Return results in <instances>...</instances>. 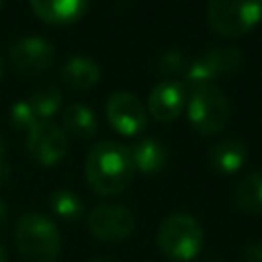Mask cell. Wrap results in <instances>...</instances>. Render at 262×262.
I'll list each match as a JSON object with an SVG mask.
<instances>
[{
    "mask_svg": "<svg viewBox=\"0 0 262 262\" xmlns=\"http://www.w3.org/2000/svg\"><path fill=\"white\" fill-rule=\"evenodd\" d=\"M86 182L96 194L113 196L129 188L135 166L129 147L117 141H100L90 147L84 164Z\"/></svg>",
    "mask_w": 262,
    "mask_h": 262,
    "instance_id": "1",
    "label": "cell"
},
{
    "mask_svg": "<svg viewBox=\"0 0 262 262\" xmlns=\"http://www.w3.org/2000/svg\"><path fill=\"white\" fill-rule=\"evenodd\" d=\"M14 244L25 262H55L61 250V235L49 217L27 213L14 225Z\"/></svg>",
    "mask_w": 262,
    "mask_h": 262,
    "instance_id": "2",
    "label": "cell"
},
{
    "mask_svg": "<svg viewBox=\"0 0 262 262\" xmlns=\"http://www.w3.org/2000/svg\"><path fill=\"white\" fill-rule=\"evenodd\" d=\"M156 242L166 258L174 262H190L205 246V231L192 215L172 213L160 223Z\"/></svg>",
    "mask_w": 262,
    "mask_h": 262,
    "instance_id": "3",
    "label": "cell"
},
{
    "mask_svg": "<svg viewBox=\"0 0 262 262\" xmlns=\"http://www.w3.org/2000/svg\"><path fill=\"white\" fill-rule=\"evenodd\" d=\"M186 115L199 135H215L225 129L231 115V104L221 88L203 86L188 92Z\"/></svg>",
    "mask_w": 262,
    "mask_h": 262,
    "instance_id": "4",
    "label": "cell"
},
{
    "mask_svg": "<svg viewBox=\"0 0 262 262\" xmlns=\"http://www.w3.org/2000/svg\"><path fill=\"white\" fill-rule=\"evenodd\" d=\"M262 18V0H209L207 20L221 37H242Z\"/></svg>",
    "mask_w": 262,
    "mask_h": 262,
    "instance_id": "5",
    "label": "cell"
},
{
    "mask_svg": "<svg viewBox=\"0 0 262 262\" xmlns=\"http://www.w3.org/2000/svg\"><path fill=\"white\" fill-rule=\"evenodd\" d=\"M244 63V55L239 49L231 45L211 47L199 59L190 61L184 72V90H196L203 86H215L219 78H227L235 74Z\"/></svg>",
    "mask_w": 262,
    "mask_h": 262,
    "instance_id": "6",
    "label": "cell"
},
{
    "mask_svg": "<svg viewBox=\"0 0 262 262\" xmlns=\"http://www.w3.org/2000/svg\"><path fill=\"white\" fill-rule=\"evenodd\" d=\"M88 231L98 242H125L135 231V215L121 203H100L88 215Z\"/></svg>",
    "mask_w": 262,
    "mask_h": 262,
    "instance_id": "7",
    "label": "cell"
},
{
    "mask_svg": "<svg viewBox=\"0 0 262 262\" xmlns=\"http://www.w3.org/2000/svg\"><path fill=\"white\" fill-rule=\"evenodd\" d=\"M55 61L53 45L43 37H23L8 49L10 68L25 78H37L45 74Z\"/></svg>",
    "mask_w": 262,
    "mask_h": 262,
    "instance_id": "8",
    "label": "cell"
},
{
    "mask_svg": "<svg viewBox=\"0 0 262 262\" xmlns=\"http://www.w3.org/2000/svg\"><path fill=\"white\" fill-rule=\"evenodd\" d=\"M27 133V154L35 164L51 168L66 158L70 145L68 133L53 121H41Z\"/></svg>",
    "mask_w": 262,
    "mask_h": 262,
    "instance_id": "9",
    "label": "cell"
},
{
    "mask_svg": "<svg viewBox=\"0 0 262 262\" xmlns=\"http://www.w3.org/2000/svg\"><path fill=\"white\" fill-rule=\"evenodd\" d=\"M111 127L121 135H137L147 125V108L133 92H115L104 106Z\"/></svg>",
    "mask_w": 262,
    "mask_h": 262,
    "instance_id": "10",
    "label": "cell"
},
{
    "mask_svg": "<svg viewBox=\"0 0 262 262\" xmlns=\"http://www.w3.org/2000/svg\"><path fill=\"white\" fill-rule=\"evenodd\" d=\"M184 86L176 80L158 82L147 96V115L160 123H172L184 108Z\"/></svg>",
    "mask_w": 262,
    "mask_h": 262,
    "instance_id": "11",
    "label": "cell"
},
{
    "mask_svg": "<svg viewBox=\"0 0 262 262\" xmlns=\"http://www.w3.org/2000/svg\"><path fill=\"white\" fill-rule=\"evenodd\" d=\"M33 12L49 25H72L84 16L90 0H29Z\"/></svg>",
    "mask_w": 262,
    "mask_h": 262,
    "instance_id": "12",
    "label": "cell"
},
{
    "mask_svg": "<svg viewBox=\"0 0 262 262\" xmlns=\"http://www.w3.org/2000/svg\"><path fill=\"white\" fill-rule=\"evenodd\" d=\"M246 158H248V147L239 139H221L213 143L207 154V162L211 170L223 176L235 174L246 164Z\"/></svg>",
    "mask_w": 262,
    "mask_h": 262,
    "instance_id": "13",
    "label": "cell"
},
{
    "mask_svg": "<svg viewBox=\"0 0 262 262\" xmlns=\"http://www.w3.org/2000/svg\"><path fill=\"white\" fill-rule=\"evenodd\" d=\"M129 151H131V160H133L135 172L139 170L143 176H156L168 164V149L156 137L139 139Z\"/></svg>",
    "mask_w": 262,
    "mask_h": 262,
    "instance_id": "14",
    "label": "cell"
},
{
    "mask_svg": "<svg viewBox=\"0 0 262 262\" xmlns=\"http://www.w3.org/2000/svg\"><path fill=\"white\" fill-rule=\"evenodd\" d=\"M61 80L74 88V90H88L98 84L100 80V66L86 57V55H74L63 61L61 66Z\"/></svg>",
    "mask_w": 262,
    "mask_h": 262,
    "instance_id": "15",
    "label": "cell"
},
{
    "mask_svg": "<svg viewBox=\"0 0 262 262\" xmlns=\"http://www.w3.org/2000/svg\"><path fill=\"white\" fill-rule=\"evenodd\" d=\"M61 121H63V131L70 133L72 137H78V139H92L98 131L94 111L86 104H80V102L66 106Z\"/></svg>",
    "mask_w": 262,
    "mask_h": 262,
    "instance_id": "16",
    "label": "cell"
},
{
    "mask_svg": "<svg viewBox=\"0 0 262 262\" xmlns=\"http://www.w3.org/2000/svg\"><path fill=\"white\" fill-rule=\"evenodd\" d=\"M233 203L246 215H262V172H252L237 182Z\"/></svg>",
    "mask_w": 262,
    "mask_h": 262,
    "instance_id": "17",
    "label": "cell"
},
{
    "mask_svg": "<svg viewBox=\"0 0 262 262\" xmlns=\"http://www.w3.org/2000/svg\"><path fill=\"white\" fill-rule=\"evenodd\" d=\"M49 207H51V213L57 219L66 221V223H76L84 215V203H82V199L76 192L66 190V188H59V190L51 192Z\"/></svg>",
    "mask_w": 262,
    "mask_h": 262,
    "instance_id": "18",
    "label": "cell"
},
{
    "mask_svg": "<svg viewBox=\"0 0 262 262\" xmlns=\"http://www.w3.org/2000/svg\"><path fill=\"white\" fill-rule=\"evenodd\" d=\"M27 102L31 104L37 121H51V117L61 106V90L53 84H47V86L35 90Z\"/></svg>",
    "mask_w": 262,
    "mask_h": 262,
    "instance_id": "19",
    "label": "cell"
},
{
    "mask_svg": "<svg viewBox=\"0 0 262 262\" xmlns=\"http://www.w3.org/2000/svg\"><path fill=\"white\" fill-rule=\"evenodd\" d=\"M188 59L186 55L180 51V49H168L164 55L158 57L156 66H154V72L158 76H162L164 80H172V76L176 74H184L186 68H188Z\"/></svg>",
    "mask_w": 262,
    "mask_h": 262,
    "instance_id": "20",
    "label": "cell"
},
{
    "mask_svg": "<svg viewBox=\"0 0 262 262\" xmlns=\"http://www.w3.org/2000/svg\"><path fill=\"white\" fill-rule=\"evenodd\" d=\"M8 119H10V125L14 129H18V131H29L37 123H41V121H37V117H35V113H33V108H31V104L27 100L14 102L10 113H8Z\"/></svg>",
    "mask_w": 262,
    "mask_h": 262,
    "instance_id": "21",
    "label": "cell"
},
{
    "mask_svg": "<svg viewBox=\"0 0 262 262\" xmlns=\"http://www.w3.org/2000/svg\"><path fill=\"white\" fill-rule=\"evenodd\" d=\"M242 262H262V242H252L242 252Z\"/></svg>",
    "mask_w": 262,
    "mask_h": 262,
    "instance_id": "22",
    "label": "cell"
},
{
    "mask_svg": "<svg viewBox=\"0 0 262 262\" xmlns=\"http://www.w3.org/2000/svg\"><path fill=\"white\" fill-rule=\"evenodd\" d=\"M8 178H10V166L4 158V141L0 137V184H4Z\"/></svg>",
    "mask_w": 262,
    "mask_h": 262,
    "instance_id": "23",
    "label": "cell"
},
{
    "mask_svg": "<svg viewBox=\"0 0 262 262\" xmlns=\"http://www.w3.org/2000/svg\"><path fill=\"white\" fill-rule=\"evenodd\" d=\"M8 215H10V211H8V207H6V203L0 199V229L8 223Z\"/></svg>",
    "mask_w": 262,
    "mask_h": 262,
    "instance_id": "24",
    "label": "cell"
},
{
    "mask_svg": "<svg viewBox=\"0 0 262 262\" xmlns=\"http://www.w3.org/2000/svg\"><path fill=\"white\" fill-rule=\"evenodd\" d=\"M0 262H8V256H6V250L2 244H0Z\"/></svg>",
    "mask_w": 262,
    "mask_h": 262,
    "instance_id": "25",
    "label": "cell"
},
{
    "mask_svg": "<svg viewBox=\"0 0 262 262\" xmlns=\"http://www.w3.org/2000/svg\"><path fill=\"white\" fill-rule=\"evenodd\" d=\"M4 70H6V61H4V57L0 55V80H2V76H4Z\"/></svg>",
    "mask_w": 262,
    "mask_h": 262,
    "instance_id": "26",
    "label": "cell"
},
{
    "mask_svg": "<svg viewBox=\"0 0 262 262\" xmlns=\"http://www.w3.org/2000/svg\"><path fill=\"white\" fill-rule=\"evenodd\" d=\"M92 262H111V260H102V258H98V260H92Z\"/></svg>",
    "mask_w": 262,
    "mask_h": 262,
    "instance_id": "27",
    "label": "cell"
},
{
    "mask_svg": "<svg viewBox=\"0 0 262 262\" xmlns=\"http://www.w3.org/2000/svg\"><path fill=\"white\" fill-rule=\"evenodd\" d=\"M211 262H217V260H211Z\"/></svg>",
    "mask_w": 262,
    "mask_h": 262,
    "instance_id": "28",
    "label": "cell"
},
{
    "mask_svg": "<svg viewBox=\"0 0 262 262\" xmlns=\"http://www.w3.org/2000/svg\"><path fill=\"white\" fill-rule=\"evenodd\" d=\"M0 6H2V0H0Z\"/></svg>",
    "mask_w": 262,
    "mask_h": 262,
    "instance_id": "29",
    "label": "cell"
}]
</instances>
